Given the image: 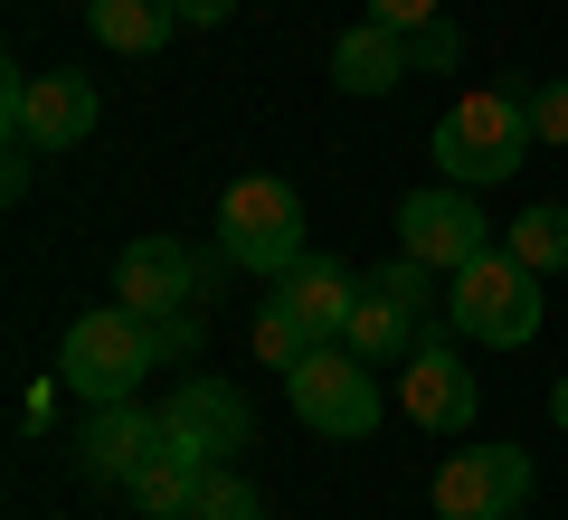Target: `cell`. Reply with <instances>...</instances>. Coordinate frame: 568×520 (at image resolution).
I'll return each mask as SVG.
<instances>
[{
    "instance_id": "cell-24",
    "label": "cell",
    "mask_w": 568,
    "mask_h": 520,
    "mask_svg": "<svg viewBox=\"0 0 568 520\" xmlns=\"http://www.w3.org/2000/svg\"><path fill=\"white\" fill-rule=\"evenodd\" d=\"M369 20H388V29H407V39H417V29L446 20V0H369Z\"/></svg>"
},
{
    "instance_id": "cell-1",
    "label": "cell",
    "mask_w": 568,
    "mask_h": 520,
    "mask_svg": "<svg viewBox=\"0 0 568 520\" xmlns=\"http://www.w3.org/2000/svg\"><path fill=\"white\" fill-rule=\"evenodd\" d=\"M530 152H540L530 95H511V85H474V95H455L446 123H436V181H455V190L511 181Z\"/></svg>"
},
{
    "instance_id": "cell-26",
    "label": "cell",
    "mask_w": 568,
    "mask_h": 520,
    "mask_svg": "<svg viewBox=\"0 0 568 520\" xmlns=\"http://www.w3.org/2000/svg\"><path fill=\"white\" fill-rule=\"evenodd\" d=\"M181 10V29H219V20H237V0H171Z\"/></svg>"
},
{
    "instance_id": "cell-4",
    "label": "cell",
    "mask_w": 568,
    "mask_h": 520,
    "mask_svg": "<svg viewBox=\"0 0 568 520\" xmlns=\"http://www.w3.org/2000/svg\"><path fill=\"white\" fill-rule=\"evenodd\" d=\"M540 275H530L511 246H484V256L465 265V275H446V322L465 340H484V350H521L530 332H540Z\"/></svg>"
},
{
    "instance_id": "cell-6",
    "label": "cell",
    "mask_w": 568,
    "mask_h": 520,
    "mask_svg": "<svg viewBox=\"0 0 568 520\" xmlns=\"http://www.w3.org/2000/svg\"><path fill=\"white\" fill-rule=\"evenodd\" d=\"M484 246H493V218L474 208V190L426 181V190H407V200H398V256L436 265V275H465Z\"/></svg>"
},
{
    "instance_id": "cell-9",
    "label": "cell",
    "mask_w": 568,
    "mask_h": 520,
    "mask_svg": "<svg viewBox=\"0 0 568 520\" xmlns=\"http://www.w3.org/2000/svg\"><path fill=\"white\" fill-rule=\"evenodd\" d=\"M0 123H10L20 142H39V152H77V142L104 123V104H95V85H85L77 67H58V77H10Z\"/></svg>"
},
{
    "instance_id": "cell-25",
    "label": "cell",
    "mask_w": 568,
    "mask_h": 520,
    "mask_svg": "<svg viewBox=\"0 0 568 520\" xmlns=\"http://www.w3.org/2000/svg\"><path fill=\"white\" fill-rule=\"evenodd\" d=\"M29 152H39V142L10 133V161H0V200H20V190H29Z\"/></svg>"
},
{
    "instance_id": "cell-7",
    "label": "cell",
    "mask_w": 568,
    "mask_h": 520,
    "mask_svg": "<svg viewBox=\"0 0 568 520\" xmlns=\"http://www.w3.org/2000/svg\"><path fill=\"white\" fill-rule=\"evenodd\" d=\"M219 265H227V256H219ZM219 265H209L190 237H133V246L114 256V303H133L142 322L200 313V294L219 284Z\"/></svg>"
},
{
    "instance_id": "cell-28",
    "label": "cell",
    "mask_w": 568,
    "mask_h": 520,
    "mask_svg": "<svg viewBox=\"0 0 568 520\" xmlns=\"http://www.w3.org/2000/svg\"><path fill=\"white\" fill-rule=\"evenodd\" d=\"M511 520H521V511H511Z\"/></svg>"
},
{
    "instance_id": "cell-14",
    "label": "cell",
    "mask_w": 568,
    "mask_h": 520,
    "mask_svg": "<svg viewBox=\"0 0 568 520\" xmlns=\"http://www.w3.org/2000/svg\"><path fill=\"white\" fill-rule=\"evenodd\" d=\"M275 303L304 322L313 340H342L351 313H361V275H351V265H332V256H304L294 275H275Z\"/></svg>"
},
{
    "instance_id": "cell-8",
    "label": "cell",
    "mask_w": 568,
    "mask_h": 520,
    "mask_svg": "<svg viewBox=\"0 0 568 520\" xmlns=\"http://www.w3.org/2000/svg\"><path fill=\"white\" fill-rule=\"evenodd\" d=\"M530 501V455L521 445H465L436 463V520H511Z\"/></svg>"
},
{
    "instance_id": "cell-18",
    "label": "cell",
    "mask_w": 568,
    "mask_h": 520,
    "mask_svg": "<svg viewBox=\"0 0 568 520\" xmlns=\"http://www.w3.org/2000/svg\"><path fill=\"white\" fill-rule=\"evenodd\" d=\"M511 256L530 265V275H568V208L559 200H540V208H521V218H511Z\"/></svg>"
},
{
    "instance_id": "cell-3",
    "label": "cell",
    "mask_w": 568,
    "mask_h": 520,
    "mask_svg": "<svg viewBox=\"0 0 568 520\" xmlns=\"http://www.w3.org/2000/svg\"><path fill=\"white\" fill-rule=\"evenodd\" d=\"M152 322L133 313V303H95V313H77L67 322V340H58V379L77 388L85 407H114V398H133L142 379H152Z\"/></svg>"
},
{
    "instance_id": "cell-5",
    "label": "cell",
    "mask_w": 568,
    "mask_h": 520,
    "mask_svg": "<svg viewBox=\"0 0 568 520\" xmlns=\"http://www.w3.org/2000/svg\"><path fill=\"white\" fill-rule=\"evenodd\" d=\"M284 398H294V417H304L313 436H332V445H361L369 426H379V379H369V360L351 340H323L313 360H294L284 369Z\"/></svg>"
},
{
    "instance_id": "cell-27",
    "label": "cell",
    "mask_w": 568,
    "mask_h": 520,
    "mask_svg": "<svg viewBox=\"0 0 568 520\" xmlns=\"http://www.w3.org/2000/svg\"><path fill=\"white\" fill-rule=\"evenodd\" d=\"M549 426H559V436H568V379L549 388Z\"/></svg>"
},
{
    "instance_id": "cell-2",
    "label": "cell",
    "mask_w": 568,
    "mask_h": 520,
    "mask_svg": "<svg viewBox=\"0 0 568 520\" xmlns=\"http://www.w3.org/2000/svg\"><path fill=\"white\" fill-rule=\"evenodd\" d=\"M219 256L237 265V275H294V265L313 256L304 246V190L275 181V171H246V181H227L219 200Z\"/></svg>"
},
{
    "instance_id": "cell-21",
    "label": "cell",
    "mask_w": 568,
    "mask_h": 520,
    "mask_svg": "<svg viewBox=\"0 0 568 520\" xmlns=\"http://www.w3.org/2000/svg\"><path fill=\"white\" fill-rule=\"evenodd\" d=\"M530 133H540V152H568V77L530 85Z\"/></svg>"
},
{
    "instance_id": "cell-12",
    "label": "cell",
    "mask_w": 568,
    "mask_h": 520,
    "mask_svg": "<svg viewBox=\"0 0 568 520\" xmlns=\"http://www.w3.org/2000/svg\"><path fill=\"white\" fill-rule=\"evenodd\" d=\"M398 369H407V379H398V407L426 426V436H455V426H474V398H484V388H474V369L455 360L436 332H426Z\"/></svg>"
},
{
    "instance_id": "cell-19",
    "label": "cell",
    "mask_w": 568,
    "mask_h": 520,
    "mask_svg": "<svg viewBox=\"0 0 568 520\" xmlns=\"http://www.w3.org/2000/svg\"><path fill=\"white\" fill-rule=\"evenodd\" d=\"M190 520H265V492L237 473V463H209L200 501H190Z\"/></svg>"
},
{
    "instance_id": "cell-16",
    "label": "cell",
    "mask_w": 568,
    "mask_h": 520,
    "mask_svg": "<svg viewBox=\"0 0 568 520\" xmlns=\"http://www.w3.org/2000/svg\"><path fill=\"white\" fill-rule=\"evenodd\" d=\"M85 29H95L114 58H152V48L181 29V10H171V0H85Z\"/></svg>"
},
{
    "instance_id": "cell-20",
    "label": "cell",
    "mask_w": 568,
    "mask_h": 520,
    "mask_svg": "<svg viewBox=\"0 0 568 520\" xmlns=\"http://www.w3.org/2000/svg\"><path fill=\"white\" fill-rule=\"evenodd\" d=\"M313 350H323V340L284 313V303H265V313H256V360L265 369H294V360H313Z\"/></svg>"
},
{
    "instance_id": "cell-17",
    "label": "cell",
    "mask_w": 568,
    "mask_h": 520,
    "mask_svg": "<svg viewBox=\"0 0 568 520\" xmlns=\"http://www.w3.org/2000/svg\"><path fill=\"white\" fill-rule=\"evenodd\" d=\"M200 482H209V463H190V455H171V445H162V455L142 463V473L123 482V492H133V511H142V520H190Z\"/></svg>"
},
{
    "instance_id": "cell-15",
    "label": "cell",
    "mask_w": 568,
    "mask_h": 520,
    "mask_svg": "<svg viewBox=\"0 0 568 520\" xmlns=\"http://www.w3.org/2000/svg\"><path fill=\"white\" fill-rule=\"evenodd\" d=\"M342 340L361 350L369 369H388V360H407V350L426 340V313H407L398 294H379V284L361 275V313H351V332H342Z\"/></svg>"
},
{
    "instance_id": "cell-13",
    "label": "cell",
    "mask_w": 568,
    "mask_h": 520,
    "mask_svg": "<svg viewBox=\"0 0 568 520\" xmlns=\"http://www.w3.org/2000/svg\"><path fill=\"white\" fill-rule=\"evenodd\" d=\"M407 77H417V58H407V29L361 20V29H342V39H332V85H342V95H398Z\"/></svg>"
},
{
    "instance_id": "cell-22",
    "label": "cell",
    "mask_w": 568,
    "mask_h": 520,
    "mask_svg": "<svg viewBox=\"0 0 568 520\" xmlns=\"http://www.w3.org/2000/svg\"><path fill=\"white\" fill-rule=\"evenodd\" d=\"M407 58H417V77H446V67L465 58V39H455V29L436 20V29H417V39H407Z\"/></svg>"
},
{
    "instance_id": "cell-11",
    "label": "cell",
    "mask_w": 568,
    "mask_h": 520,
    "mask_svg": "<svg viewBox=\"0 0 568 520\" xmlns=\"http://www.w3.org/2000/svg\"><path fill=\"white\" fill-rule=\"evenodd\" d=\"M162 445H171V436H162V407H142V398L85 407V426H77V463H85L95 482H133Z\"/></svg>"
},
{
    "instance_id": "cell-23",
    "label": "cell",
    "mask_w": 568,
    "mask_h": 520,
    "mask_svg": "<svg viewBox=\"0 0 568 520\" xmlns=\"http://www.w3.org/2000/svg\"><path fill=\"white\" fill-rule=\"evenodd\" d=\"M152 350H162V360H200V313H162V322H152Z\"/></svg>"
},
{
    "instance_id": "cell-10",
    "label": "cell",
    "mask_w": 568,
    "mask_h": 520,
    "mask_svg": "<svg viewBox=\"0 0 568 520\" xmlns=\"http://www.w3.org/2000/svg\"><path fill=\"white\" fill-rule=\"evenodd\" d=\"M162 436H171V455H190V463H227V455H246V436H256V407H246L227 379H181L162 398Z\"/></svg>"
}]
</instances>
